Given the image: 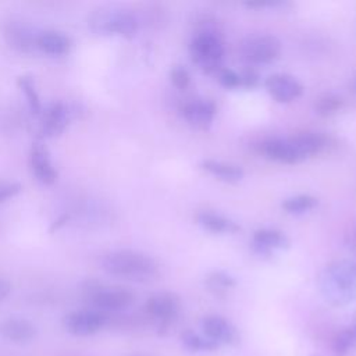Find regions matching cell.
<instances>
[{
    "label": "cell",
    "instance_id": "27",
    "mask_svg": "<svg viewBox=\"0 0 356 356\" xmlns=\"http://www.w3.org/2000/svg\"><path fill=\"white\" fill-rule=\"evenodd\" d=\"M217 78L220 85L227 89H236L241 86L239 74L231 68H220L217 71Z\"/></svg>",
    "mask_w": 356,
    "mask_h": 356
},
{
    "label": "cell",
    "instance_id": "26",
    "mask_svg": "<svg viewBox=\"0 0 356 356\" xmlns=\"http://www.w3.org/2000/svg\"><path fill=\"white\" fill-rule=\"evenodd\" d=\"M343 100L335 93H324L316 99L314 110L321 117H330L342 108Z\"/></svg>",
    "mask_w": 356,
    "mask_h": 356
},
{
    "label": "cell",
    "instance_id": "25",
    "mask_svg": "<svg viewBox=\"0 0 356 356\" xmlns=\"http://www.w3.org/2000/svg\"><path fill=\"white\" fill-rule=\"evenodd\" d=\"M317 204H318L317 197H314L312 195L300 193V195L286 197L281 206L289 214H303L306 211L313 210Z\"/></svg>",
    "mask_w": 356,
    "mask_h": 356
},
{
    "label": "cell",
    "instance_id": "17",
    "mask_svg": "<svg viewBox=\"0 0 356 356\" xmlns=\"http://www.w3.org/2000/svg\"><path fill=\"white\" fill-rule=\"evenodd\" d=\"M216 104L211 100H192L182 108V115L196 129H209L216 117Z\"/></svg>",
    "mask_w": 356,
    "mask_h": 356
},
{
    "label": "cell",
    "instance_id": "1",
    "mask_svg": "<svg viewBox=\"0 0 356 356\" xmlns=\"http://www.w3.org/2000/svg\"><path fill=\"white\" fill-rule=\"evenodd\" d=\"M102 270L115 278L132 282H150L159 275V266L149 254L132 250L117 249L102 256Z\"/></svg>",
    "mask_w": 356,
    "mask_h": 356
},
{
    "label": "cell",
    "instance_id": "16",
    "mask_svg": "<svg viewBox=\"0 0 356 356\" xmlns=\"http://www.w3.org/2000/svg\"><path fill=\"white\" fill-rule=\"evenodd\" d=\"M253 250L261 256H271L275 252L285 250L289 248L288 236L273 228H260L253 232L252 238Z\"/></svg>",
    "mask_w": 356,
    "mask_h": 356
},
{
    "label": "cell",
    "instance_id": "30",
    "mask_svg": "<svg viewBox=\"0 0 356 356\" xmlns=\"http://www.w3.org/2000/svg\"><path fill=\"white\" fill-rule=\"evenodd\" d=\"M239 76H241V86L248 88V89L256 88L259 85V81H260L259 74L253 68H248V70L242 71L239 74Z\"/></svg>",
    "mask_w": 356,
    "mask_h": 356
},
{
    "label": "cell",
    "instance_id": "20",
    "mask_svg": "<svg viewBox=\"0 0 356 356\" xmlns=\"http://www.w3.org/2000/svg\"><path fill=\"white\" fill-rule=\"evenodd\" d=\"M196 220L200 227L214 234H234L241 229L234 220L214 211H200Z\"/></svg>",
    "mask_w": 356,
    "mask_h": 356
},
{
    "label": "cell",
    "instance_id": "19",
    "mask_svg": "<svg viewBox=\"0 0 356 356\" xmlns=\"http://www.w3.org/2000/svg\"><path fill=\"white\" fill-rule=\"evenodd\" d=\"M200 167L207 171L209 174L214 175L216 178L224 181V182H238L243 178L245 172L241 165L213 159H204L200 163Z\"/></svg>",
    "mask_w": 356,
    "mask_h": 356
},
{
    "label": "cell",
    "instance_id": "24",
    "mask_svg": "<svg viewBox=\"0 0 356 356\" xmlns=\"http://www.w3.org/2000/svg\"><path fill=\"white\" fill-rule=\"evenodd\" d=\"M235 285H236L235 278L231 274H228L225 271H221V270L211 271L206 277V286L216 296H224Z\"/></svg>",
    "mask_w": 356,
    "mask_h": 356
},
{
    "label": "cell",
    "instance_id": "35",
    "mask_svg": "<svg viewBox=\"0 0 356 356\" xmlns=\"http://www.w3.org/2000/svg\"><path fill=\"white\" fill-rule=\"evenodd\" d=\"M353 88H355V90H356V75L353 76Z\"/></svg>",
    "mask_w": 356,
    "mask_h": 356
},
{
    "label": "cell",
    "instance_id": "2",
    "mask_svg": "<svg viewBox=\"0 0 356 356\" xmlns=\"http://www.w3.org/2000/svg\"><path fill=\"white\" fill-rule=\"evenodd\" d=\"M318 289L324 300L334 307L356 302V261L341 259L325 266L318 275Z\"/></svg>",
    "mask_w": 356,
    "mask_h": 356
},
{
    "label": "cell",
    "instance_id": "6",
    "mask_svg": "<svg viewBox=\"0 0 356 356\" xmlns=\"http://www.w3.org/2000/svg\"><path fill=\"white\" fill-rule=\"evenodd\" d=\"M224 43L218 33L211 29L202 31L193 36L189 44V54L192 61L206 74L217 72L222 68Z\"/></svg>",
    "mask_w": 356,
    "mask_h": 356
},
{
    "label": "cell",
    "instance_id": "8",
    "mask_svg": "<svg viewBox=\"0 0 356 356\" xmlns=\"http://www.w3.org/2000/svg\"><path fill=\"white\" fill-rule=\"evenodd\" d=\"M108 314L96 309H79L67 313L63 318V327L67 332L75 337H89L108 324Z\"/></svg>",
    "mask_w": 356,
    "mask_h": 356
},
{
    "label": "cell",
    "instance_id": "10",
    "mask_svg": "<svg viewBox=\"0 0 356 356\" xmlns=\"http://www.w3.org/2000/svg\"><path fill=\"white\" fill-rule=\"evenodd\" d=\"M40 134L44 138L60 136L75 118V110L63 102H54L43 108L40 114Z\"/></svg>",
    "mask_w": 356,
    "mask_h": 356
},
{
    "label": "cell",
    "instance_id": "36",
    "mask_svg": "<svg viewBox=\"0 0 356 356\" xmlns=\"http://www.w3.org/2000/svg\"><path fill=\"white\" fill-rule=\"evenodd\" d=\"M312 356H327V355H323V353H313Z\"/></svg>",
    "mask_w": 356,
    "mask_h": 356
},
{
    "label": "cell",
    "instance_id": "9",
    "mask_svg": "<svg viewBox=\"0 0 356 356\" xmlns=\"http://www.w3.org/2000/svg\"><path fill=\"white\" fill-rule=\"evenodd\" d=\"M281 42L273 35H253L241 43V54L250 64H268L278 58Z\"/></svg>",
    "mask_w": 356,
    "mask_h": 356
},
{
    "label": "cell",
    "instance_id": "29",
    "mask_svg": "<svg viewBox=\"0 0 356 356\" xmlns=\"http://www.w3.org/2000/svg\"><path fill=\"white\" fill-rule=\"evenodd\" d=\"M22 186L19 182L14 181H0V203H4L15 197L21 192Z\"/></svg>",
    "mask_w": 356,
    "mask_h": 356
},
{
    "label": "cell",
    "instance_id": "21",
    "mask_svg": "<svg viewBox=\"0 0 356 356\" xmlns=\"http://www.w3.org/2000/svg\"><path fill=\"white\" fill-rule=\"evenodd\" d=\"M17 85L25 96L31 113L35 114V115H40L42 111H43V106H42L40 96H39V92L36 89V83H35L33 76L29 75V74L19 75L17 78Z\"/></svg>",
    "mask_w": 356,
    "mask_h": 356
},
{
    "label": "cell",
    "instance_id": "22",
    "mask_svg": "<svg viewBox=\"0 0 356 356\" xmlns=\"http://www.w3.org/2000/svg\"><path fill=\"white\" fill-rule=\"evenodd\" d=\"M181 343L189 352H213L218 348L214 341L192 330H185L181 332Z\"/></svg>",
    "mask_w": 356,
    "mask_h": 356
},
{
    "label": "cell",
    "instance_id": "18",
    "mask_svg": "<svg viewBox=\"0 0 356 356\" xmlns=\"http://www.w3.org/2000/svg\"><path fill=\"white\" fill-rule=\"evenodd\" d=\"M72 46L71 38L57 29L39 31L36 38V51L47 56H64Z\"/></svg>",
    "mask_w": 356,
    "mask_h": 356
},
{
    "label": "cell",
    "instance_id": "32",
    "mask_svg": "<svg viewBox=\"0 0 356 356\" xmlns=\"http://www.w3.org/2000/svg\"><path fill=\"white\" fill-rule=\"evenodd\" d=\"M67 220H68V216L67 214H63L58 220H56L54 222H53V225L50 227V232H53V231H57L61 225H64L65 222H67Z\"/></svg>",
    "mask_w": 356,
    "mask_h": 356
},
{
    "label": "cell",
    "instance_id": "23",
    "mask_svg": "<svg viewBox=\"0 0 356 356\" xmlns=\"http://www.w3.org/2000/svg\"><path fill=\"white\" fill-rule=\"evenodd\" d=\"M331 356H348L356 348V334L352 327L338 331L331 339Z\"/></svg>",
    "mask_w": 356,
    "mask_h": 356
},
{
    "label": "cell",
    "instance_id": "33",
    "mask_svg": "<svg viewBox=\"0 0 356 356\" xmlns=\"http://www.w3.org/2000/svg\"><path fill=\"white\" fill-rule=\"evenodd\" d=\"M353 248H355V250H356V232H355V235H353Z\"/></svg>",
    "mask_w": 356,
    "mask_h": 356
},
{
    "label": "cell",
    "instance_id": "13",
    "mask_svg": "<svg viewBox=\"0 0 356 356\" xmlns=\"http://www.w3.org/2000/svg\"><path fill=\"white\" fill-rule=\"evenodd\" d=\"M39 29L22 22L10 21L3 28V35L7 43L18 51L22 53H38L36 51V38Z\"/></svg>",
    "mask_w": 356,
    "mask_h": 356
},
{
    "label": "cell",
    "instance_id": "12",
    "mask_svg": "<svg viewBox=\"0 0 356 356\" xmlns=\"http://www.w3.org/2000/svg\"><path fill=\"white\" fill-rule=\"evenodd\" d=\"M29 164L35 178L43 185H53L58 178V172L51 161L50 152L42 140H35L29 152Z\"/></svg>",
    "mask_w": 356,
    "mask_h": 356
},
{
    "label": "cell",
    "instance_id": "11",
    "mask_svg": "<svg viewBox=\"0 0 356 356\" xmlns=\"http://www.w3.org/2000/svg\"><path fill=\"white\" fill-rule=\"evenodd\" d=\"M203 334L214 341L218 346H235L239 342V332L235 325L222 316L209 314L200 320Z\"/></svg>",
    "mask_w": 356,
    "mask_h": 356
},
{
    "label": "cell",
    "instance_id": "34",
    "mask_svg": "<svg viewBox=\"0 0 356 356\" xmlns=\"http://www.w3.org/2000/svg\"><path fill=\"white\" fill-rule=\"evenodd\" d=\"M350 327L353 328V331H355V334H356V320H355V323H353Z\"/></svg>",
    "mask_w": 356,
    "mask_h": 356
},
{
    "label": "cell",
    "instance_id": "3",
    "mask_svg": "<svg viewBox=\"0 0 356 356\" xmlns=\"http://www.w3.org/2000/svg\"><path fill=\"white\" fill-rule=\"evenodd\" d=\"M327 146V138L317 132H302L289 138H270L261 145L263 154L285 164L300 163L318 154Z\"/></svg>",
    "mask_w": 356,
    "mask_h": 356
},
{
    "label": "cell",
    "instance_id": "14",
    "mask_svg": "<svg viewBox=\"0 0 356 356\" xmlns=\"http://www.w3.org/2000/svg\"><path fill=\"white\" fill-rule=\"evenodd\" d=\"M264 86L270 96L280 103H289L296 100L303 92L302 83L295 76L282 72L270 75L266 79Z\"/></svg>",
    "mask_w": 356,
    "mask_h": 356
},
{
    "label": "cell",
    "instance_id": "31",
    "mask_svg": "<svg viewBox=\"0 0 356 356\" xmlns=\"http://www.w3.org/2000/svg\"><path fill=\"white\" fill-rule=\"evenodd\" d=\"M10 293H11V284H10V281L0 275V302L7 299Z\"/></svg>",
    "mask_w": 356,
    "mask_h": 356
},
{
    "label": "cell",
    "instance_id": "28",
    "mask_svg": "<svg viewBox=\"0 0 356 356\" xmlns=\"http://www.w3.org/2000/svg\"><path fill=\"white\" fill-rule=\"evenodd\" d=\"M170 81L177 89H186L191 81L189 72L182 65H175L170 71Z\"/></svg>",
    "mask_w": 356,
    "mask_h": 356
},
{
    "label": "cell",
    "instance_id": "4",
    "mask_svg": "<svg viewBox=\"0 0 356 356\" xmlns=\"http://www.w3.org/2000/svg\"><path fill=\"white\" fill-rule=\"evenodd\" d=\"M83 299L92 309L108 313H117L128 309L135 302V293L121 285H107L99 280L89 278L81 285Z\"/></svg>",
    "mask_w": 356,
    "mask_h": 356
},
{
    "label": "cell",
    "instance_id": "15",
    "mask_svg": "<svg viewBox=\"0 0 356 356\" xmlns=\"http://www.w3.org/2000/svg\"><path fill=\"white\" fill-rule=\"evenodd\" d=\"M38 335L36 325L24 317H7L0 323V337L7 342L25 345L32 342Z\"/></svg>",
    "mask_w": 356,
    "mask_h": 356
},
{
    "label": "cell",
    "instance_id": "5",
    "mask_svg": "<svg viewBox=\"0 0 356 356\" xmlns=\"http://www.w3.org/2000/svg\"><path fill=\"white\" fill-rule=\"evenodd\" d=\"M88 26L97 35H117L131 39L136 35L139 22L129 11L100 8L89 15Z\"/></svg>",
    "mask_w": 356,
    "mask_h": 356
},
{
    "label": "cell",
    "instance_id": "7",
    "mask_svg": "<svg viewBox=\"0 0 356 356\" xmlns=\"http://www.w3.org/2000/svg\"><path fill=\"white\" fill-rule=\"evenodd\" d=\"M146 318L153 324L159 335H165L175 324L181 313V299L174 292H156L147 298L143 306Z\"/></svg>",
    "mask_w": 356,
    "mask_h": 356
}]
</instances>
